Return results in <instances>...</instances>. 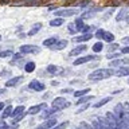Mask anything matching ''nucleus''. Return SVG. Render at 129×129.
Listing matches in <instances>:
<instances>
[{
  "label": "nucleus",
  "mask_w": 129,
  "mask_h": 129,
  "mask_svg": "<svg viewBox=\"0 0 129 129\" xmlns=\"http://www.w3.org/2000/svg\"><path fill=\"white\" fill-rule=\"evenodd\" d=\"M116 118H117V124H118V128L120 129H129V122H128V118H126V114H125V108L122 104H118L116 105L114 110Z\"/></svg>",
  "instance_id": "f257e3e1"
},
{
  "label": "nucleus",
  "mask_w": 129,
  "mask_h": 129,
  "mask_svg": "<svg viewBox=\"0 0 129 129\" xmlns=\"http://www.w3.org/2000/svg\"><path fill=\"white\" fill-rule=\"evenodd\" d=\"M114 74V71L112 69H98V70L93 71L90 75H89V79L90 81H101V79H106L109 77H112Z\"/></svg>",
  "instance_id": "f03ea898"
},
{
  "label": "nucleus",
  "mask_w": 129,
  "mask_h": 129,
  "mask_svg": "<svg viewBox=\"0 0 129 129\" xmlns=\"http://www.w3.org/2000/svg\"><path fill=\"white\" fill-rule=\"evenodd\" d=\"M70 106V102L63 98V97H56V98L52 101V108L56 109V110H62V109H66Z\"/></svg>",
  "instance_id": "7ed1b4c3"
},
{
  "label": "nucleus",
  "mask_w": 129,
  "mask_h": 129,
  "mask_svg": "<svg viewBox=\"0 0 129 129\" xmlns=\"http://www.w3.org/2000/svg\"><path fill=\"white\" fill-rule=\"evenodd\" d=\"M54 14L56 16H60V18H67V16H74L78 14V11L75 8H66V10H58V11H54Z\"/></svg>",
  "instance_id": "20e7f679"
},
{
  "label": "nucleus",
  "mask_w": 129,
  "mask_h": 129,
  "mask_svg": "<svg viewBox=\"0 0 129 129\" xmlns=\"http://www.w3.org/2000/svg\"><path fill=\"white\" fill-rule=\"evenodd\" d=\"M40 51V47L34 46V44H24L20 47V52L22 54H38Z\"/></svg>",
  "instance_id": "39448f33"
},
{
  "label": "nucleus",
  "mask_w": 129,
  "mask_h": 129,
  "mask_svg": "<svg viewBox=\"0 0 129 129\" xmlns=\"http://www.w3.org/2000/svg\"><path fill=\"white\" fill-rule=\"evenodd\" d=\"M91 125L94 126V129H110V128H109V124H108V120H106V118H97V120H93Z\"/></svg>",
  "instance_id": "423d86ee"
},
{
  "label": "nucleus",
  "mask_w": 129,
  "mask_h": 129,
  "mask_svg": "<svg viewBox=\"0 0 129 129\" xmlns=\"http://www.w3.org/2000/svg\"><path fill=\"white\" fill-rule=\"evenodd\" d=\"M106 120H108V124H109V128L110 129H120L118 124H117V118H116V116L113 112L106 113Z\"/></svg>",
  "instance_id": "0eeeda50"
},
{
  "label": "nucleus",
  "mask_w": 129,
  "mask_h": 129,
  "mask_svg": "<svg viewBox=\"0 0 129 129\" xmlns=\"http://www.w3.org/2000/svg\"><path fill=\"white\" fill-rule=\"evenodd\" d=\"M74 24H75V27H77V30H78V32H85V34H86V32H89V26L83 23V19H82V18L75 19Z\"/></svg>",
  "instance_id": "6e6552de"
},
{
  "label": "nucleus",
  "mask_w": 129,
  "mask_h": 129,
  "mask_svg": "<svg viewBox=\"0 0 129 129\" xmlns=\"http://www.w3.org/2000/svg\"><path fill=\"white\" fill-rule=\"evenodd\" d=\"M55 125H56V118L51 117V118H48L47 121H44V122H42L40 125H38L36 129H51L52 126H55Z\"/></svg>",
  "instance_id": "1a4fd4ad"
},
{
  "label": "nucleus",
  "mask_w": 129,
  "mask_h": 129,
  "mask_svg": "<svg viewBox=\"0 0 129 129\" xmlns=\"http://www.w3.org/2000/svg\"><path fill=\"white\" fill-rule=\"evenodd\" d=\"M28 87L32 89V90H35V91H43L44 89H46V86H44V83L39 82V81H36V79L31 81L30 85H28Z\"/></svg>",
  "instance_id": "9d476101"
},
{
  "label": "nucleus",
  "mask_w": 129,
  "mask_h": 129,
  "mask_svg": "<svg viewBox=\"0 0 129 129\" xmlns=\"http://www.w3.org/2000/svg\"><path fill=\"white\" fill-rule=\"evenodd\" d=\"M87 50V46L86 44H79V46H75L73 50L69 52V55L70 56H75V55H79V54H82V52H85Z\"/></svg>",
  "instance_id": "9b49d317"
},
{
  "label": "nucleus",
  "mask_w": 129,
  "mask_h": 129,
  "mask_svg": "<svg viewBox=\"0 0 129 129\" xmlns=\"http://www.w3.org/2000/svg\"><path fill=\"white\" fill-rule=\"evenodd\" d=\"M100 11H101V8H91V10L85 11L83 14L81 15V18H82V19H90V18H94V16L98 14Z\"/></svg>",
  "instance_id": "f8f14e48"
},
{
  "label": "nucleus",
  "mask_w": 129,
  "mask_h": 129,
  "mask_svg": "<svg viewBox=\"0 0 129 129\" xmlns=\"http://www.w3.org/2000/svg\"><path fill=\"white\" fill-rule=\"evenodd\" d=\"M91 38H93V35L89 34V32H86V34H83V35L74 36V38H73V42H74V43H82V42H87V40H90Z\"/></svg>",
  "instance_id": "ddd939ff"
},
{
  "label": "nucleus",
  "mask_w": 129,
  "mask_h": 129,
  "mask_svg": "<svg viewBox=\"0 0 129 129\" xmlns=\"http://www.w3.org/2000/svg\"><path fill=\"white\" fill-rule=\"evenodd\" d=\"M94 58H95L94 55H86V56H81V58L75 59V60H74V63H73V64H75V66H79V64H85V63H87V62H90V60H93Z\"/></svg>",
  "instance_id": "4468645a"
},
{
  "label": "nucleus",
  "mask_w": 129,
  "mask_h": 129,
  "mask_svg": "<svg viewBox=\"0 0 129 129\" xmlns=\"http://www.w3.org/2000/svg\"><path fill=\"white\" fill-rule=\"evenodd\" d=\"M47 108L46 104H39V105H34V106H31L28 109V114H36V113H39L40 110H44V109Z\"/></svg>",
  "instance_id": "2eb2a0df"
},
{
  "label": "nucleus",
  "mask_w": 129,
  "mask_h": 129,
  "mask_svg": "<svg viewBox=\"0 0 129 129\" xmlns=\"http://www.w3.org/2000/svg\"><path fill=\"white\" fill-rule=\"evenodd\" d=\"M67 43L69 42L66 39H62V40H58V42H56L54 46H51L50 48H51V50H55V51H59V50H63V48L67 46Z\"/></svg>",
  "instance_id": "dca6fc26"
},
{
  "label": "nucleus",
  "mask_w": 129,
  "mask_h": 129,
  "mask_svg": "<svg viewBox=\"0 0 129 129\" xmlns=\"http://www.w3.org/2000/svg\"><path fill=\"white\" fill-rule=\"evenodd\" d=\"M23 81V77L22 75H18V77H14V78H11V79H8L7 82H6V86L7 87H12V86H16L19 82H22Z\"/></svg>",
  "instance_id": "f3484780"
},
{
  "label": "nucleus",
  "mask_w": 129,
  "mask_h": 129,
  "mask_svg": "<svg viewBox=\"0 0 129 129\" xmlns=\"http://www.w3.org/2000/svg\"><path fill=\"white\" fill-rule=\"evenodd\" d=\"M125 63H129V59H118L117 58V59H113L110 62V66L112 67H121Z\"/></svg>",
  "instance_id": "a211bd4d"
},
{
  "label": "nucleus",
  "mask_w": 129,
  "mask_h": 129,
  "mask_svg": "<svg viewBox=\"0 0 129 129\" xmlns=\"http://www.w3.org/2000/svg\"><path fill=\"white\" fill-rule=\"evenodd\" d=\"M56 42H58V38H56V36H51V38H47V39L43 40V46L44 47H51V46H54Z\"/></svg>",
  "instance_id": "6ab92c4d"
},
{
  "label": "nucleus",
  "mask_w": 129,
  "mask_h": 129,
  "mask_svg": "<svg viewBox=\"0 0 129 129\" xmlns=\"http://www.w3.org/2000/svg\"><path fill=\"white\" fill-rule=\"evenodd\" d=\"M114 74H116V75H118V77H125V75H129V67L121 66V67H118V69L116 70Z\"/></svg>",
  "instance_id": "aec40b11"
},
{
  "label": "nucleus",
  "mask_w": 129,
  "mask_h": 129,
  "mask_svg": "<svg viewBox=\"0 0 129 129\" xmlns=\"http://www.w3.org/2000/svg\"><path fill=\"white\" fill-rule=\"evenodd\" d=\"M23 113H24V106H23V105H20V106H16V108L14 109V112H12L11 117H12V118H16V117L22 116Z\"/></svg>",
  "instance_id": "412c9836"
},
{
  "label": "nucleus",
  "mask_w": 129,
  "mask_h": 129,
  "mask_svg": "<svg viewBox=\"0 0 129 129\" xmlns=\"http://www.w3.org/2000/svg\"><path fill=\"white\" fill-rule=\"evenodd\" d=\"M40 28H42V23H35L34 26H32V28H31V30L28 31V34H27V35H28V36L36 35V34L39 32V30H40Z\"/></svg>",
  "instance_id": "4be33fe9"
},
{
  "label": "nucleus",
  "mask_w": 129,
  "mask_h": 129,
  "mask_svg": "<svg viewBox=\"0 0 129 129\" xmlns=\"http://www.w3.org/2000/svg\"><path fill=\"white\" fill-rule=\"evenodd\" d=\"M64 22V19L63 18H60V16H58V18H55V19H52L51 22H50V26L51 27H59V26H62Z\"/></svg>",
  "instance_id": "5701e85b"
},
{
  "label": "nucleus",
  "mask_w": 129,
  "mask_h": 129,
  "mask_svg": "<svg viewBox=\"0 0 129 129\" xmlns=\"http://www.w3.org/2000/svg\"><path fill=\"white\" fill-rule=\"evenodd\" d=\"M12 112H14V108L11 106V105H8V106L4 108V110H3V116H2V118H8L11 114H12Z\"/></svg>",
  "instance_id": "b1692460"
},
{
  "label": "nucleus",
  "mask_w": 129,
  "mask_h": 129,
  "mask_svg": "<svg viewBox=\"0 0 129 129\" xmlns=\"http://www.w3.org/2000/svg\"><path fill=\"white\" fill-rule=\"evenodd\" d=\"M94 98V95H86V97H79V100L77 101V105H82V104H87L90 100Z\"/></svg>",
  "instance_id": "393cba45"
},
{
  "label": "nucleus",
  "mask_w": 129,
  "mask_h": 129,
  "mask_svg": "<svg viewBox=\"0 0 129 129\" xmlns=\"http://www.w3.org/2000/svg\"><path fill=\"white\" fill-rule=\"evenodd\" d=\"M126 15H128V10H121L118 14H117L116 20H117V22H121V20L126 19Z\"/></svg>",
  "instance_id": "a878e982"
},
{
  "label": "nucleus",
  "mask_w": 129,
  "mask_h": 129,
  "mask_svg": "<svg viewBox=\"0 0 129 129\" xmlns=\"http://www.w3.org/2000/svg\"><path fill=\"white\" fill-rule=\"evenodd\" d=\"M112 100V97H106V98H102V100H100L98 101V102H95L94 104V106H93V108H101V106H104V105L105 104H106V102H109V101H110Z\"/></svg>",
  "instance_id": "bb28decb"
},
{
  "label": "nucleus",
  "mask_w": 129,
  "mask_h": 129,
  "mask_svg": "<svg viewBox=\"0 0 129 129\" xmlns=\"http://www.w3.org/2000/svg\"><path fill=\"white\" fill-rule=\"evenodd\" d=\"M104 40H106L108 43H112L113 40H114V35H113L112 32H109V31H105V35H104Z\"/></svg>",
  "instance_id": "cd10ccee"
},
{
  "label": "nucleus",
  "mask_w": 129,
  "mask_h": 129,
  "mask_svg": "<svg viewBox=\"0 0 129 129\" xmlns=\"http://www.w3.org/2000/svg\"><path fill=\"white\" fill-rule=\"evenodd\" d=\"M24 70H26L27 73H32L35 70V63L34 62H27L26 66H24Z\"/></svg>",
  "instance_id": "c85d7f7f"
},
{
  "label": "nucleus",
  "mask_w": 129,
  "mask_h": 129,
  "mask_svg": "<svg viewBox=\"0 0 129 129\" xmlns=\"http://www.w3.org/2000/svg\"><path fill=\"white\" fill-rule=\"evenodd\" d=\"M14 55V51L12 50H3L0 51V58H8V56Z\"/></svg>",
  "instance_id": "c756f323"
},
{
  "label": "nucleus",
  "mask_w": 129,
  "mask_h": 129,
  "mask_svg": "<svg viewBox=\"0 0 129 129\" xmlns=\"http://www.w3.org/2000/svg\"><path fill=\"white\" fill-rule=\"evenodd\" d=\"M89 91H90V89H82V90L74 91V97H83V95H86Z\"/></svg>",
  "instance_id": "7c9ffc66"
},
{
  "label": "nucleus",
  "mask_w": 129,
  "mask_h": 129,
  "mask_svg": "<svg viewBox=\"0 0 129 129\" xmlns=\"http://www.w3.org/2000/svg\"><path fill=\"white\" fill-rule=\"evenodd\" d=\"M102 48H104V44L101 43V42H97L93 44V51L94 52H100V51H102Z\"/></svg>",
  "instance_id": "2f4dec72"
},
{
  "label": "nucleus",
  "mask_w": 129,
  "mask_h": 129,
  "mask_svg": "<svg viewBox=\"0 0 129 129\" xmlns=\"http://www.w3.org/2000/svg\"><path fill=\"white\" fill-rule=\"evenodd\" d=\"M67 30H69V34H71V35H75V32H78V30H77V27H75V24L74 23H70L67 26Z\"/></svg>",
  "instance_id": "473e14b6"
},
{
  "label": "nucleus",
  "mask_w": 129,
  "mask_h": 129,
  "mask_svg": "<svg viewBox=\"0 0 129 129\" xmlns=\"http://www.w3.org/2000/svg\"><path fill=\"white\" fill-rule=\"evenodd\" d=\"M69 126V121H64V122H60L58 125H55V126H52L51 129H66Z\"/></svg>",
  "instance_id": "72a5a7b5"
},
{
  "label": "nucleus",
  "mask_w": 129,
  "mask_h": 129,
  "mask_svg": "<svg viewBox=\"0 0 129 129\" xmlns=\"http://www.w3.org/2000/svg\"><path fill=\"white\" fill-rule=\"evenodd\" d=\"M58 70H59V69L56 66H54V64H48V66H47V71L51 73V74H54V73H56Z\"/></svg>",
  "instance_id": "f704fd0d"
},
{
  "label": "nucleus",
  "mask_w": 129,
  "mask_h": 129,
  "mask_svg": "<svg viewBox=\"0 0 129 129\" xmlns=\"http://www.w3.org/2000/svg\"><path fill=\"white\" fill-rule=\"evenodd\" d=\"M121 54H118V52H109V54H106V58L108 59H116V58H118Z\"/></svg>",
  "instance_id": "c9c22d12"
},
{
  "label": "nucleus",
  "mask_w": 129,
  "mask_h": 129,
  "mask_svg": "<svg viewBox=\"0 0 129 129\" xmlns=\"http://www.w3.org/2000/svg\"><path fill=\"white\" fill-rule=\"evenodd\" d=\"M104 35H105V30H102V28H98L95 32V36L97 38H101V39H104Z\"/></svg>",
  "instance_id": "e433bc0d"
},
{
  "label": "nucleus",
  "mask_w": 129,
  "mask_h": 129,
  "mask_svg": "<svg viewBox=\"0 0 129 129\" xmlns=\"http://www.w3.org/2000/svg\"><path fill=\"white\" fill-rule=\"evenodd\" d=\"M117 48H118V43H110L108 46V51H114Z\"/></svg>",
  "instance_id": "4c0bfd02"
},
{
  "label": "nucleus",
  "mask_w": 129,
  "mask_h": 129,
  "mask_svg": "<svg viewBox=\"0 0 129 129\" xmlns=\"http://www.w3.org/2000/svg\"><path fill=\"white\" fill-rule=\"evenodd\" d=\"M81 129H94V126L90 124H87V122H82L81 124Z\"/></svg>",
  "instance_id": "58836bf2"
},
{
  "label": "nucleus",
  "mask_w": 129,
  "mask_h": 129,
  "mask_svg": "<svg viewBox=\"0 0 129 129\" xmlns=\"http://www.w3.org/2000/svg\"><path fill=\"white\" fill-rule=\"evenodd\" d=\"M124 108H125V114H126V118L129 122V104H124Z\"/></svg>",
  "instance_id": "ea45409f"
},
{
  "label": "nucleus",
  "mask_w": 129,
  "mask_h": 129,
  "mask_svg": "<svg viewBox=\"0 0 129 129\" xmlns=\"http://www.w3.org/2000/svg\"><path fill=\"white\" fill-rule=\"evenodd\" d=\"M7 75H11L10 70H3L2 73H0V77H7Z\"/></svg>",
  "instance_id": "a19ab883"
},
{
  "label": "nucleus",
  "mask_w": 129,
  "mask_h": 129,
  "mask_svg": "<svg viewBox=\"0 0 129 129\" xmlns=\"http://www.w3.org/2000/svg\"><path fill=\"white\" fill-rule=\"evenodd\" d=\"M121 43L129 44V36H125V38H122V39H121Z\"/></svg>",
  "instance_id": "79ce46f5"
},
{
  "label": "nucleus",
  "mask_w": 129,
  "mask_h": 129,
  "mask_svg": "<svg viewBox=\"0 0 129 129\" xmlns=\"http://www.w3.org/2000/svg\"><path fill=\"white\" fill-rule=\"evenodd\" d=\"M121 52H122V54H129V44L126 47H124L122 50H121Z\"/></svg>",
  "instance_id": "37998d69"
},
{
  "label": "nucleus",
  "mask_w": 129,
  "mask_h": 129,
  "mask_svg": "<svg viewBox=\"0 0 129 129\" xmlns=\"http://www.w3.org/2000/svg\"><path fill=\"white\" fill-rule=\"evenodd\" d=\"M71 90L70 89H62V90H60V93H70Z\"/></svg>",
  "instance_id": "c03bdc74"
},
{
  "label": "nucleus",
  "mask_w": 129,
  "mask_h": 129,
  "mask_svg": "<svg viewBox=\"0 0 129 129\" xmlns=\"http://www.w3.org/2000/svg\"><path fill=\"white\" fill-rule=\"evenodd\" d=\"M0 110H4V104L0 102Z\"/></svg>",
  "instance_id": "a18cd8bd"
},
{
  "label": "nucleus",
  "mask_w": 129,
  "mask_h": 129,
  "mask_svg": "<svg viewBox=\"0 0 129 129\" xmlns=\"http://www.w3.org/2000/svg\"><path fill=\"white\" fill-rule=\"evenodd\" d=\"M4 93H6V89H0V95L4 94Z\"/></svg>",
  "instance_id": "49530a36"
},
{
  "label": "nucleus",
  "mask_w": 129,
  "mask_h": 129,
  "mask_svg": "<svg viewBox=\"0 0 129 129\" xmlns=\"http://www.w3.org/2000/svg\"><path fill=\"white\" fill-rule=\"evenodd\" d=\"M126 23L129 24V16H128V18H126Z\"/></svg>",
  "instance_id": "de8ad7c7"
},
{
  "label": "nucleus",
  "mask_w": 129,
  "mask_h": 129,
  "mask_svg": "<svg viewBox=\"0 0 129 129\" xmlns=\"http://www.w3.org/2000/svg\"><path fill=\"white\" fill-rule=\"evenodd\" d=\"M0 40H2V36H0Z\"/></svg>",
  "instance_id": "09e8293b"
}]
</instances>
